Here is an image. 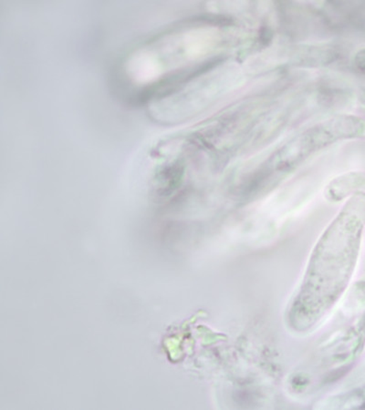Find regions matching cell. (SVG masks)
<instances>
[{
  "label": "cell",
  "mask_w": 365,
  "mask_h": 410,
  "mask_svg": "<svg viewBox=\"0 0 365 410\" xmlns=\"http://www.w3.org/2000/svg\"><path fill=\"white\" fill-rule=\"evenodd\" d=\"M364 184L365 175L363 173H351L335 180L329 185L328 192L332 198L342 199Z\"/></svg>",
  "instance_id": "obj_1"
},
{
  "label": "cell",
  "mask_w": 365,
  "mask_h": 410,
  "mask_svg": "<svg viewBox=\"0 0 365 410\" xmlns=\"http://www.w3.org/2000/svg\"><path fill=\"white\" fill-rule=\"evenodd\" d=\"M357 63L358 68L363 69L365 71V52H361L359 53L357 58Z\"/></svg>",
  "instance_id": "obj_2"
}]
</instances>
